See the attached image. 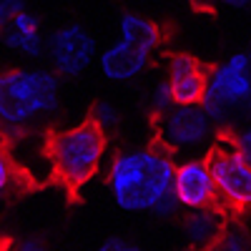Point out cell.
Returning a JSON list of instances; mask_svg holds the SVG:
<instances>
[{"label": "cell", "mask_w": 251, "mask_h": 251, "mask_svg": "<svg viewBox=\"0 0 251 251\" xmlns=\"http://www.w3.org/2000/svg\"><path fill=\"white\" fill-rule=\"evenodd\" d=\"M176 156L161 143L133 146L111 156L106 163V186L111 201L128 214H151L171 194Z\"/></svg>", "instance_id": "cell-1"}, {"label": "cell", "mask_w": 251, "mask_h": 251, "mask_svg": "<svg viewBox=\"0 0 251 251\" xmlns=\"http://www.w3.org/2000/svg\"><path fill=\"white\" fill-rule=\"evenodd\" d=\"M60 108V80L43 68L0 73V128L23 131L38 118H50Z\"/></svg>", "instance_id": "cell-2"}, {"label": "cell", "mask_w": 251, "mask_h": 251, "mask_svg": "<svg viewBox=\"0 0 251 251\" xmlns=\"http://www.w3.org/2000/svg\"><path fill=\"white\" fill-rule=\"evenodd\" d=\"M108 156V136L88 118L68 128H60L48 138V163L55 181L68 191H78L91 183Z\"/></svg>", "instance_id": "cell-3"}, {"label": "cell", "mask_w": 251, "mask_h": 251, "mask_svg": "<svg viewBox=\"0 0 251 251\" xmlns=\"http://www.w3.org/2000/svg\"><path fill=\"white\" fill-rule=\"evenodd\" d=\"M201 106L216 121L219 128L234 126L239 116L251 108V63L246 53H234L208 68L206 96Z\"/></svg>", "instance_id": "cell-4"}, {"label": "cell", "mask_w": 251, "mask_h": 251, "mask_svg": "<svg viewBox=\"0 0 251 251\" xmlns=\"http://www.w3.org/2000/svg\"><path fill=\"white\" fill-rule=\"evenodd\" d=\"M221 128L201 103H174L156 116V138L174 156H199L219 141Z\"/></svg>", "instance_id": "cell-5"}, {"label": "cell", "mask_w": 251, "mask_h": 251, "mask_svg": "<svg viewBox=\"0 0 251 251\" xmlns=\"http://www.w3.org/2000/svg\"><path fill=\"white\" fill-rule=\"evenodd\" d=\"M206 158L211 163V174L216 181L219 206L226 214L251 211V163L234 149L231 138L219 136Z\"/></svg>", "instance_id": "cell-6"}, {"label": "cell", "mask_w": 251, "mask_h": 251, "mask_svg": "<svg viewBox=\"0 0 251 251\" xmlns=\"http://www.w3.org/2000/svg\"><path fill=\"white\" fill-rule=\"evenodd\" d=\"M48 55L55 73L75 78L98 60V46L96 38L83 25H63L48 40Z\"/></svg>", "instance_id": "cell-7"}, {"label": "cell", "mask_w": 251, "mask_h": 251, "mask_svg": "<svg viewBox=\"0 0 251 251\" xmlns=\"http://www.w3.org/2000/svg\"><path fill=\"white\" fill-rule=\"evenodd\" d=\"M171 191L178 199V203L183 206V211L219 203L216 181H214L211 163H208L206 153L176 158Z\"/></svg>", "instance_id": "cell-8"}, {"label": "cell", "mask_w": 251, "mask_h": 251, "mask_svg": "<svg viewBox=\"0 0 251 251\" xmlns=\"http://www.w3.org/2000/svg\"><path fill=\"white\" fill-rule=\"evenodd\" d=\"M151 60H153L151 50H146V48L131 43V40H126V38H118L116 43L106 46L98 53L96 66L106 80L126 83V80H133V78L143 75L149 71Z\"/></svg>", "instance_id": "cell-9"}, {"label": "cell", "mask_w": 251, "mask_h": 251, "mask_svg": "<svg viewBox=\"0 0 251 251\" xmlns=\"http://www.w3.org/2000/svg\"><path fill=\"white\" fill-rule=\"evenodd\" d=\"M166 86L174 103H201L206 96L208 68L188 53H174L166 60Z\"/></svg>", "instance_id": "cell-10"}, {"label": "cell", "mask_w": 251, "mask_h": 251, "mask_svg": "<svg viewBox=\"0 0 251 251\" xmlns=\"http://www.w3.org/2000/svg\"><path fill=\"white\" fill-rule=\"evenodd\" d=\"M224 226H226V211L219 203H214V206L183 211L181 231L191 249H211L219 244Z\"/></svg>", "instance_id": "cell-11"}, {"label": "cell", "mask_w": 251, "mask_h": 251, "mask_svg": "<svg viewBox=\"0 0 251 251\" xmlns=\"http://www.w3.org/2000/svg\"><path fill=\"white\" fill-rule=\"evenodd\" d=\"M3 33V43L20 53V55H28V58H38L46 48V40H43V33H40V25L35 15H30L25 8H20L10 20L8 25L0 30Z\"/></svg>", "instance_id": "cell-12"}, {"label": "cell", "mask_w": 251, "mask_h": 251, "mask_svg": "<svg viewBox=\"0 0 251 251\" xmlns=\"http://www.w3.org/2000/svg\"><path fill=\"white\" fill-rule=\"evenodd\" d=\"M118 38H126V40H131V43L146 48V50H151L156 55V50L161 48L163 43V33L161 28L153 23V20L149 18H143L138 13H126L121 15L118 20Z\"/></svg>", "instance_id": "cell-13"}, {"label": "cell", "mask_w": 251, "mask_h": 251, "mask_svg": "<svg viewBox=\"0 0 251 251\" xmlns=\"http://www.w3.org/2000/svg\"><path fill=\"white\" fill-rule=\"evenodd\" d=\"M216 249H221V251H246V249H251V234L246 231V226L226 221Z\"/></svg>", "instance_id": "cell-14"}, {"label": "cell", "mask_w": 251, "mask_h": 251, "mask_svg": "<svg viewBox=\"0 0 251 251\" xmlns=\"http://www.w3.org/2000/svg\"><path fill=\"white\" fill-rule=\"evenodd\" d=\"M91 121L106 136H111V133H116L121 128V121L123 118H121V111L113 106L111 100H100V103H96V106L91 108Z\"/></svg>", "instance_id": "cell-15"}, {"label": "cell", "mask_w": 251, "mask_h": 251, "mask_svg": "<svg viewBox=\"0 0 251 251\" xmlns=\"http://www.w3.org/2000/svg\"><path fill=\"white\" fill-rule=\"evenodd\" d=\"M149 106H151V113L153 116H161L163 111H169L174 106V96H171L169 86H166V80L156 83V88L149 96Z\"/></svg>", "instance_id": "cell-16"}, {"label": "cell", "mask_w": 251, "mask_h": 251, "mask_svg": "<svg viewBox=\"0 0 251 251\" xmlns=\"http://www.w3.org/2000/svg\"><path fill=\"white\" fill-rule=\"evenodd\" d=\"M13 181H15V163L5 149V143L0 141V196L13 186Z\"/></svg>", "instance_id": "cell-17"}, {"label": "cell", "mask_w": 251, "mask_h": 251, "mask_svg": "<svg viewBox=\"0 0 251 251\" xmlns=\"http://www.w3.org/2000/svg\"><path fill=\"white\" fill-rule=\"evenodd\" d=\"M231 143H234V149L251 163V121L241 123L239 128L231 133Z\"/></svg>", "instance_id": "cell-18"}, {"label": "cell", "mask_w": 251, "mask_h": 251, "mask_svg": "<svg viewBox=\"0 0 251 251\" xmlns=\"http://www.w3.org/2000/svg\"><path fill=\"white\" fill-rule=\"evenodd\" d=\"M181 211H183V206L178 203V199H176L174 191H171V194H166V196L153 206V211H151V214L158 216V219H174V216H178Z\"/></svg>", "instance_id": "cell-19"}, {"label": "cell", "mask_w": 251, "mask_h": 251, "mask_svg": "<svg viewBox=\"0 0 251 251\" xmlns=\"http://www.w3.org/2000/svg\"><path fill=\"white\" fill-rule=\"evenodd\" d=\"M196 3L208 10H241L251 5V0H196Z\"/></svg>", "instance_id": "cell-20"}, {"label": "cell", "mask_w": 251, "mask_h": 251, "mask_svg": "<svg viewBox=\"0 0 251 251\" xmlns=\"http://www.w3.org/2000/svg\"><path fill=\"white\" fill-rule=\"evenodd\" d=\"M23 8V3L20 0H0V30H3L8 25V20Z\"/></svg>", "instance_id": "cell-21"}, {"label": "cell", "mask_w": 251, "mask_h": 251, "mask_svg": "<svg viewBox=\"0 0 251 251\" xmlns=\"http://www.w3.org/2000/svg\"><path fill=\"white\" fill-rule=\"evenodd\" d=\"M103 251H136V244H131L128 239H121V236H111L100 244Z\"/></svg>", "instance_id": "cell-22"}, {"label": "cell", "mask_w": 251, "mask_h": 251, "mask_svg": "<svg viewBox=\"0 0 251 251\" xmlns=\"http://www.w3.org/2000/svg\"><path fill=\"white\" fill-rule=\"evenodd\" d=\"M20 249H23V251H38V249H43V244L35 241V239H28L25 244H20Z\"/></svg>", "instance_id": "cell-23"}, {"label": "cell", "mask_w": 251, "mask_h": 251, "mask_svg": "<svg viewBox=\"0 0 251 251\" xmlns=\"http://www.w3.org/2000/svg\"><path fill=\"white\" fill-rule=\"evenodd\" d=\"M244 53H246V58H249V63H251V38H249V46H246Z\"/></svg>", "instance_id": "cell-24"}]
</instances>
